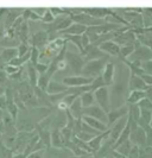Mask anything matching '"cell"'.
<instances>
[{"label": "cell", "instance_id": "obj_1", "mask_svg": "<svg viewBox=\"0 0 152 158\" xmlns=\"http://www.w3.org/2000/svg\"><path fill=\"white\" fill-rule=\"evenodd\" d=\"M108 58H102V60H96V61H90L84 64L81 75L86 76L89 79H95L97 76H101L106 64L108 63Z\"/></svg>", "mask_w": 152, "mask_h": 158}, {"label": "cell", "instance_id": "obj_2", "mask_svg": "<svg viewBox=\"0 0 152 158\" xmlns=\"http://www.w3.org/2000/svg\"><path fill=\"white\" fill-rule=\"evenodd\" d=\"M65 60L68 62V67L72 70V75H81L82 69L86 64V61L83 58V56L80 52H75V51H69L67 49V54H65Z\"/></svg>", "mask_w": 152, "mask_h": 158}, {"label": "cell", "instance_id": "obj_3", "mask_svg": "<svg viewBox=\"0 0 152 158\" xmlns=\"http://www.w3.org/2000/svg\"><path fill=\"white\" fill-rule=\"evenodd\" d=\"M95 95V101L96 105L100 106L107 114L113 110L112 101H111V93H109V88L104 87L97 89L96 92H94Z\"/></svg>", "mask_w": 152, "mask_h": 158}, {"label": "cell", "instance_id": "obj_4", "mask_svg": "<svg viewBox=\"0 0 152 158\" xmlns=\"http://www.w3.org/2000/svg\"><path fill=\"white\" fill-rule=\"evenodd\" d=\"M152 60V50L150 48L145 47L143 44H140L138 40L136 43V50L132 55L129 56L128 61L129 62H146V61H150Z\"/></svg>", "mask_w": 152, "mask_h": 158}, {"label": "cell", "instance_id": "obj_5", "mask_svg": "<svg viewBox=\"0 0 152 158\" xmlns=\"http://www.w3.org/2000/svg\"><path fill=\"white\" fill-rule=\"evenodd\" d=\"M94 79H89L82 75H68L61 80V82L69 88H75V87H84V86H89L92 85Z\"/></svg>", "mask_w": 152, "mask_h": 158}, {"label": "cell", "instance_id": "obj_6", "mask_svg": "<svg viewBox=\"0 0 152 158\" xmlns=\"http://www.w3.org/2000/svg\"><path fill=\"white\" fill-rule=\"evenodd\" d=\"M49 33L45 30H40L31 33L30 40H29V45L30 47L38 48L39 50H43L44 48L49 44Z\"/></svg>", "mask_w": 152, "mask_h": 158}, {"label": "cell", "instance_id": "obj_7", "mask_svg": "<svg viewBox=\"0 0 152 158\" xmlns=\"http://www.w3.org/2000/svg\"><path fill=\"white\" fill-rule=\"evenodd\" d=\"M81 55L83 56L86 63L90 62V61H96V60H102V58H108L109 57L108 55H106L104 51H101L100 48L95 44H90L89 47H87Z\"/></svg>", "mask_w": 152, "mask_h": 158}, {"label": "cell", "instance_id": "obj_8", "mask_svg": "<svg viewBox=\"0 0 152 158\" xmlns=\"http://www.w3.org/2000/svg\"><path fill=\"white\" fill-rule=\"evenodd\" d=\"M83 114L87 117H90V118L97 119L108 126V114L97 105L90 106L88 108H83Z\"/></svg>", "mask_w": 152, "mask_h": 158}, {"label": "cell", "instance_id": "obj_9", "mask_svg": "<svg viewBox=\"0 0 152 158\" xmlns=\"http://www.w3.org/2000/svg\"><path fill=\"white\" fill-rule=\"evenodd\" d=\"M127 123H128V115L119 119L118 121H115V123L113 124L112 126H109V138L114 142V144L118 140V138L120 137L121 132L125 130Z\"/></svg>", "mask_w": 152, "mask_h": 158}, {"label": "cell", "instance_id": "obj_10", "mask_svg": "<svg viewBox=\"0 0 152 158\" xmlns=\"http://www.w3.org/2000/svg\"><path fill=\"white\" fill-rule=\"evenodd\" d=\"M129 140L133 145H136L138 148L143 149L146 146V132L143 127L138 126L136 130L131 131V135H129Z\"/></svg>", "mask_w": 152, "mask_h": 158}, {"label": "cell", "instance_id": "obj_11", "mask_svg": "<svg viewBox=\"0 0 152 158\" xmlns=\"http://www.w3.org/2000/svg\"><path fill=\"white\" fill-rule=\"evenodd\" d=\"M149 88L150 87L145 83V81L142 79V76L136 75L133 73H129V79H128V90L129 92H134V90L146 92Z\"/></svg>", "mask_w": 152, "mask_h": 158}, {"label": "cell", "instance_id": "obj_12", "mask_svg": "<svg viewBox=\"0 0 152 158\" xmlns=\"http://www.w3.org/2000/svg\"><path fill=\"white\" fill-rule=\"evenodd\" d=\"M83 12L96 19H106L113 15L112 8L107 7H83Z\"/></svg>", "mask_w": 152, "mask_h": 158}, {"label": "cell", "instance_id": "obj_13", "mask_svg": "<svg viewBox=\"0 0 152 158\" xmlns=\"http://www.w3.org/2000/svg\"><path fill=\"white\" fill-rule=\"evenodd\" d=\"M128 115V105H122L119 107L113 108L112 111L108 113V127L112 126L115 121H118L119 119L127 117Z\"/></svg>", "mask_w": 152, "mask_h": 158}, {"label": "cell", "instance_id": "obj_14", "mask_svg": "<svg viewBox=\"0 0 152 158\" xmlns=\"http://www.w3.org/2000/svg\"><path fill=\"white\" fill-rule=\"evenodd\" d=\"M74 156L68 148H49L45 150V158H70Z\"/></svg>", "mask_w": 152, "mask_h": 158}, {"label": "cell", "instance_id": "obj_15", "mask_svg": "<svg viewBox=\"0 0 152 158\" xmlns=\"http://www.w3.org/2000/svg\"><path fill=\"white\" fill-rule=\"evenodd\" d=\"M100 50L104 51L106 55L113 56V57H120V49L121 48L114 42V40H108V42H104L100 45Z\"/></svg>", "mask_w": 152, "mask_h": 158}, {"label": "cell", "instance_id": "obj_16", "mask_svg": "<svg viewBox=\"0 0 152 158\" xmlns=\"http://www.w3.org/2000/svg\"><path fill=\"white\" fill-rule=\"evenodd\" d=\"M87 26H84V25H82V24H79V23H72L67 30H64V31L60 32L58 33V36L60 37H62V36H65V35H70V36H82L83 33H86L87 31Z\"/></svg>", "mask_w": 152, "mask_h": 158}, {"label": "cell", "instance_id": "obj_17", "mask_svg": "<svg viewBox=\"0 0 152 158\" xmlns=\"http://www.w3.org/2000/svg\"><path fill=\"white\" fill-rule=\"evenodd\" d=\"M114 74H115V65H114L113 62H108V63L106 64L104 73L101 75L107 87L112 86L113 83H114Z\"/></svg>", "mask_w": 152, "mask_h": 158}, {"label": "cell", "instance_id": "obj_18", "mask_svg": "<svg viewBox=\"0 0 152 158\" xmlns=\"http://www.w3.org/2000/svg\"><path fill=\"white\" fill-rule=\"evenodd\" d=\"M82 120L89 125L90 127H93L94 130H96L97 132H100V133H105V132H107L108 130H109V127L107 126L106 124L104 123H101L100 120H97V119H94V118H90V117H87V115H84Z\"/></svg>", "mask_w": 152, "mask_h": 158}, {"label": "cell", "instance_id": "obj_19", "mask_svg": "<svg viewBox=\"0 0 152 158\" xmlns=\"http://www.w3.org/2000/svg\"><path fill=\"white\" fill-rule=\"evenodd\" d=\"M69 89V87H67L65 85H63L61 81H56V80H51L49 83V87L47 89V93L49 95H55V94H61L64 93Z\"/></svg>", "mask_w": 152, "mask_h": 158}, {"label": "cell", "instance_id": "obj_20", "mask_svg": "<svg viewBox=\"0 0 152 158\" xmlns=\"http://www.w3.org/2000/svg\"><path fill=\"white\" fill-rule=\"evenodd\" d=\"M68 112L72 114V118H75L76 120H81V119L84 117V114H83V107H82V103H81L80 96L68 108Z\"/></svg>", "mask_w": 152, "mask_h": 158}, {"label": "cell", "instance_id": "obj_21", "mask_svg": "<svg viewBox=\"0 0 152 158\" xmlns=\"http://www.w3.org/2000/svg\"><path fill=\"white\" fill-rule=\"evenodd\" d=\"M26 76H27V82L31 85L32 88L37 87V82H38V77H39V74L37 73L36 70V68H35V65L32 63H29L26 64Z\"/></svg>", "mask_w": 152, "mask_h": 158}, {"label": "cell", "instance_id": "obj_22", "mask_svg": "<svg viewBox=\"0 0 152 158\" xmlns=\"http://www.w3.org/2000/svg\"><path fill=\"white\" fill-rule=\"evenodd\" d=\"M146 98V92L144 90H134V92H129L126 102L128 105H139L140 101H143Z\"/></svg>", "mask_w": 152, "mask_h": 158}, {"label": "cell", "instance_id": "obj_23", "mask_svg": "<svg viewBox=\"0 0 152 158\" xmlns=\"http://www.w3.org/2000/svg\"><path fill=\"white\" fill-rule=\"evenodd\" d=\"M65 139L61 133V130L51 131V146L52 148H65Z\"/></svg>", "mask_w": 152, "mask_h": 158}, {"label": "cell", "instance_id": "obj_24", "mask_svg": "<svg viewBox=\"0 0 152 158\" xmlns=\"http://www.w3.org/2000/svg\"><path fill=\"white\" fill-rule=\"evenodd\" d=\"M108 135H109V130H108L107 132H105V133H101V135H95V137H94V138H93V139L88 143L89 148L93 150V152H94V153H95L96 151L101 148V145H102V143H104L105 138H106Z\"/></svg>", "mask_w": 152, "mask_h": 158}, {"label": "cell", "instance_id": "obj_25", "mask_svg": "<svg viewBox=\"0 0 152 158\" xmlns=\"http://www.w3.org/2000/svg\"><path fill=\"white\" fill-rule=\"evenodd\" d=\"M80 100H81V103H82V107H83V108H88L90 106L96 105L95 95H94L93 92H86V93L81 94Z\"/></svg>", "mask_w": 152, "mask_h": 158}, {"label": "cell", "instance_id": "obj_26", "mask_svg": "<svg viewBox=\"0 0 152 158\" xmlns=\"http://www.w3.org/2000/svg\"><path fill=\"white\" fill-rule=\"evenodd\" d=\"M151 118H152V111L142 108L140 118H139V120H138V125H139L140 127H143V128H146L147 126H150Z\"/></svg>", "mask_w": 152, "mask_h": 158}, {"label": "cell", "instance_id": "obj_27", "mask_svg": "<svg viewBox=\"0 0 152 158\" xmlns=\"http://www.w3.org/2000/svg\"><path fill=\"white\" fill-rule=\"evenodd\" d=\"M36 131H37V133H38L39 140L44 144V146H45L47 149L51 148V131H45V130H42L39 127H37Z\"/></svg>", "mask_w": 152, "mask_h": 158}, {"label": "cell", "instance_id": "obj_28", "mask_svg": "<svg viewBox=\"0 0 152 158\" xmlns=\"http://www.w3.org/2000/svg\"><path fill=\"white\" fill-rule=\"evenodd\" d=\"M140 113H142V108L139 105H128V118L131 120L138 123V120L140 118Z\"/></svg>", "mask_w": 152, "mask_h": 158}, {"label": "cell", "instance_id": "obj_29", "mask_svg": "<svg viewBox=\"0 0 152 158\" xmlns=\"http://www.w3.org/2000/svg\"><path fill=\"white\" fill-rule=\"evenodd\" d=\"M132 148H133V144L131 143V140H127V142L122 143L121 145H119L117 149H114V150L117 151L118 153H120L121 156H124V157H128V155H129V152L132 150Z\"/></svg>", "mask_w": 152, "mask_h": 158}, {"label": "cell", "instance_id": "obj_30", "mask_svg": "<svg viewBox=\"0 0 152 158\" xmlns=\"http://www.w3.org/2000/svg\"><path fill=\"white\" fill-rule=\"evenodd\" d=\"M136 50V44H129V45H124L120 49V58L121 60H126L129 58V56L132 55Z\"/></svg>", "mask_w": 152, "mask_h": 158}, {"label": "cell", "instance_id": "obj_31", "mask_svg": "<svg viewBox=\"0 0 152 158\" xmlns=\"http://www.w3.org/2000/svg\"><path fill=\"white\" fill-rule=\"evenodd\" d=\"M50 81H51V77L48 76V74L39 75V77H38V82H37V87L39 88V89H42V90H44V92H47Z\"/></svg>", "mask_w": 152, "mask_h": 158}, {"label": "cell", "instance_id": "obj_32", "mask_svg": "<svg viewBox=\"0 0 152 158\" xmlns=\"http://www.w3.org/2000/svg\"><path fill=\"white\" fill-rule=\"evenodd\" d=\"M104 87H107V86H106V83H105L102 76H97V77H95V79L93 80V82H92V85H90V92L94 93L97 89L104 88Z\"/></svg>", "mask_w": 152, "mask_h": 158}, {"label": "cell", "instance_id": "obj_33", "mask_svg": "<svg viewBox=\"0 0 152 158\" xmlns=\"http://www.w3.org/2000/svg\"><path fill=\"white\" fill-rule=\"evenodd\" d=\"M14 157V152L8 149L7 146L4 145V143L1 142L0 138V158H13Z\"/></svg>", "mask_w": 152, "mask_h": 158}, {"label": "cell", "instance_id": "obj_34", "mask_svg": "<svg viewBox=\"0 0 152 158\" xmlns=\"http://www.w3.org/2000/svg\"><path fill=\"white\" fill-rule=\"evenodd\" d=\"M30 63L33 65H36L37 63H39V56H40V50L38 48L31 47L30 49Z\"/></svg>", "mask_w": 152, "mask_h": 158}, {"label": "cell", "instance_id": "obj_35", "mask_svg": "<svg viewBox=\"0 0 152 158\" xmlns=\"http://www.w3.org/2000/svg\"><path fill=\"white\" fill-rule=\"evenodd\" d=\"M17 49H18V57H23V56H25L26 54L30 52L31 47H30L27 43H20Z\"/></svg>", "mask_w": 152, "mask_h": 158}, {"label": "cell", "instance_id": "obj_36", "mask_svg": "<svg viewBox=\"0 0 152 158\" xmlns=\"http://www.w3.org/2000/svg\"><path fill=\"white\" fill-rule=\"evenodd\" d=\"M0 86H2V87L10 86V76L5 73L4 69L0 70Z\"/></svg>", "mask_w": 152, "mask_h": 158}, {"label": "cell", "instance_id": "obj_37", "mask_svg": "<svg viewBox=\"0 0 152 158\" xmlns=\"http://www.w3.org/2000/svg\"><path fill=\"white\" fill-rule=\"evenodd\" d=\"M20 69H22V68H17V67L11 65V64H6V65L4 67V70H5V73L7 74L10 77H11V76H13V75H16L17 73H19Z\"/></svg>", "mask_w": 152, "mask_h": 158}, {"label": "cell", "instance_id": "obj_38", "mask_svg": "<svg viewBox=\"0 0 152 158\" xmlns=\"http://www.w3.org/2000/svg\"><path fill=\"white\" fill-rule=\"evenodd\" d=\"M55 22V17L52 16V13L50 12V10L48 8V11L45 12V15L42 17V23L43 24H52Z\"/></svg>", "mask_w": 152, "mask_h": 158}, {"label": "cell", "instance_id": "obj_39", "mask_svg": "<svg viewBox=\"0 0 152 158\" xmlns=\"http://www.w3.org/2000/svg\"><path fill=\"white\" fill-rule=\"evenodd\" d=\"M76 137H77V138H80L82 142L89 143L93 138H94V137H95V135H90V133H87V132H82V131H81V132H79V133L76 135Z\"/></svg>", "mask_w": 152, "mask_h": 158}, {"label": "cell", "instance_id": "obj_40", "mask_svg": "<svg viewBox=\"0 0 152 158\" xmlns=\"http://www.w3.org/2000/svg\"><path fill=\"white\" fill-rule=\"evenodd\" d=\"M35 68H36V70H37V73H38L39 75H43V74H47V71H48V69H49V65L43 64L39 62V63H37L35 65Z\"/></svg>", "mask_w": 152, "mask_h": 158}, {"label": "cell", "instance_id": "obj_41", "mask_svg": "<svg viewBox=\"0 0 152 158\" xmlns=\"http://www.w3.org/2000/svg\"><path fill=\"white\" fill-rule=\"evenodd\" d=\"M144 130L146 132V146H152V127L147 126Z\"/></svg>", "mask_w": 152, "mask_h": 158}, {"label": "cell", "instance_id": "obj_42", "mask_svg": "<svg viewBox=\"0 0 152 158\" xmlns=\"http://www.w3.org/2000/svg\"><path fill=\"white\" fill-rule=\"evenodd\" d=\"M49 10H50V12L52 13V16L55 18L62 16V15H65L63 11V7H49Z\"/></svg>", "mask_w": 152, "mask_h": 158}, {"label": "cell", "instance_id": "obj_43", "mask_svg": "<svg viewBox=\"0 0 152 158\" xmlns=\"http://www.w3.org/2000/svg\"><path fill=\"white\" fill-rule=\"evenodd\" d=\"M139 106H140V108H144V110L152 111V102L149 100V99H147V98H145L143 101H140Z\"/></svg>", "mask_w": 152, "mask_h": 158}, {"label": "cell", "instance_id": "obj_44", "mask_svg": "<svg viewBox=\"0 0 152 158\" xmlns=\"http://www.w3.org/2000/svg\"><path fill=\"white\" fill-rule=\"evenodd\" d=\"M45 150H39L36 151V152H32L26 158H45Z\"/></svg>", "mask_w": 152, "mask_h": 158}, {"label": "cell", "instance_id": "obj_45", "mask_svg": "<svg viewBox=\"0 0 152 158\" xmlns=\"http://www.w3.org/2000/svg\"><path fill=\"white\" fill-rule=\"evenodd\" d=\"M7 99H6V96H0V110L1 111H7Z\"/></svg>", "mask_w": 152, "mask_h": 158}, {"label": "cell", "instance_id": "obj_46", "mask_svg": "<svg viewBox=\"0 0 152 158\" xmlns=\"http://www.w3.org/2000/svg\"><path fill=\"white\" fill-rule=\"evenodd\" d=\"M81 38H82V45H83V48H84V49H86L87 47H89V45L92 44L87 33H83V35L81 36Z\"/></svg>", "mask_w": 152, "mask_h": 158}, {"label": "cell", "instance_id": "obj_47", "mask_svg": "<svg viewBox=\"0 0 152 158\" xmlns=\"http://www.w3.org/2000/svg\"><path fill=\"white\" fill-rule=\"evenodd\" d=\"M48 8L49 7H33L32 8V11H33V12H36L38 16L43 17L44 15H45V12L48 11Z\"/></svg>", "mask_w": 152, "mask_h": 158}, {"label": "cell", "instance_id": "obj_48", "mask_svg": "<svg viewBox=\"0 0 152 158\" xmlns=\"http://www.w3.org/2000/svg\"><path fill=\"white\" fill-rule=\"evenodd\" d=\"M142 79L145 81V83L149 86V87H152V75H149V74H144L142 75Z\"/></svg>", "mask_w": 152, "mask_h": 158}, {"label": "cell", "instance_id": "obj_49", "mask_svg": "<svg viewBox=\"0 0 152 158\" xmlns=\"http://www.w3.org/2000/svg\"><path fill=\"white\" fill-rule=\"evenodd\" d=\"M122 157H124V156H121L120 153H118L115 150H113V151H111V153L106 158H122Z\"/></svg>", "mask_w": 152, "mask_h": 158}, {"label": "cell", "instance_id": "obj_50", "mask_svg": "<svg viewBox=\"0 0 152 158\" xmlns=\"http://www.w3.org/2000/svg\"><path fill=\"white\" fill-rule=\"evenodd\" d=\"M139 158H151V157L145 152L144 148H143V149H140V155H139Z\"/></svg>", "mask_w": 152, "mask_h": 158}, {"label": "cell", "instance_id": "obj_51", "mask_svg": "<svg viewBox=\"0 0 152 158\" xmlns=\"http://www.w3.org/2000/svg\"><path fill=\"white\" fill-rule=\"evenodd\" d=\"M146 98L152 102V87H150L147 90H146Z\"/></svg>", "mask_w": 152, "mask_h": 158}, {"label": "cell", "instance_id": "obj_52", "mask_svg": "<svg viewBox=\"0 0 152 158\" xmlns=\"http://www.w3.org/2000/svg\"><path fill=\"white\" fill-rule=\"evenodd\" d=\"M144 150H145V152H146V153L152 158V146H145Z\"/></svg>", "mask_w": 152, "mask_h": 158}, {"label": "cell", "instance_id": "obj_53", "mask_svg": "<svg viewBox=\"0 0 152 158\" xmlns=\"http://www.w3.org/2000/svg\"><path fill=\"white\" fill-rule=\"evenodd\" d=\"M5 35H6V30L4 29H0V42L5 38Z\"/></svg>", "mask_w": 152, "mask_h": 158}, {"label": "cell", "instance_id": "obj_54", "mask_svg": "<svg viewBox=\"0 0 152 158\" xmlns=\"http://www.w3.org/2000/svg\"><path fill=\"white\" fill-rule=\"evenodd\" d=\"M5 94H6V87L0 86V96H5Z\"/></svg>", "mask_w": 152, "mask_h": 158}, {"label": "cell", "instance_id": "obj_55", "mask_svg": "<svg viewBox=\"0 0 152 158\" xmlns=\"http://www.w3.org/2000/svg\"><path fill=\"white\" fill-rule=\"evenodd\" d=\"M2 119H4V111L0 110V123H2Z\"/></svg>", "mask_w": 152, "mask_h": 158}, {"label": "cell", "instance_id": "obj_56", "mask_svg": "<svg viewBox=\"0 0 152 158\" xmlns=\"http://www.w3.org/2000/svg\"><path fill=\"white\" fill-rule=\"evenodd\" d=\"M150 126L152 127V118H151V123H150Z\"/></svg>", "mask_w": 152, "mask_h": 158}, {"label": "cell", "instance_id": "obj_57", "mask_svg": "<svg viewBox=\"0 0 152 158\" xmlns=\"http://www.w3.org/2000/svg\"><path fill=\"white\" fill-rule=\"evenodd\" d=\"M0 138H1V137H0Z\"/></svg>", "mask_w": 152, "mask_h": 158}, {"label": "cell", "instance_id": "obj_58", "mask_svg": "<svg viewBox=\"0 0 152 158\" xmlns=\"http://www.w3.org/2000/svg\"><path fill=\"white\" fill-rule=\"evenodd\" d=\"M151 61H152V60H151Z\"/></svg>", "mask_w": 152, "mask_h": 158}]
</instances>
